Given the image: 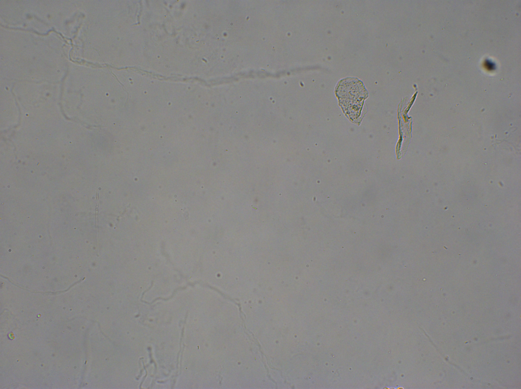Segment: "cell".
<instances>
[{
    "mask_svg": "<svg viewBox=\"0 0 521 389\" xmlns=\"http://www.w3.org/2000/svg\"><path fill=\"white\" fill-rule=\"evenodd\" d=\"M337 91L339 101L344 109L348 111L347 113L351 117L353 109V113L355 114V111L356 116L361 109L365 95H367L361 82L359 80L356 81V79L350 80V78L344 80L339 85Z\"/></svg>",
    "mask_w": 521,
    "mask_h": 389,
    "instance_id": "obj_1",
    "label": "cell"
}]
</instances>
